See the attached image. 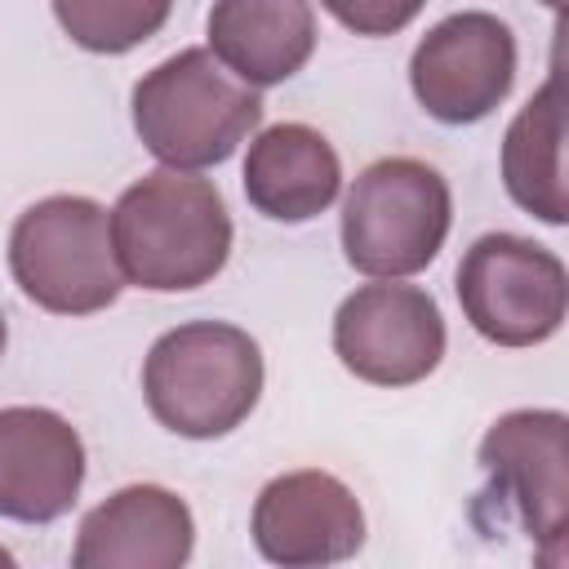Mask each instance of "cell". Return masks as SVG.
I'll list each match as a JSON object with an SVG mask.
<instances>
[{"label": "cell", "mask_w": 569, "mask_h": 569, "mask_svg": "<svg viewBox=\"0 0 569 569\" xmlns=\"http://www.w3.org/2000/svg\"><path fill=\"white\" fill-rule=\"evenodd\" d=\"M489 498H502L542 560H565L569 520V418L560 409H511L480 440Z\"/></svg>", "instance_id": "7"}, {"label": "cell", "mask_w": 569, "mask_h": 569, "mask_svg": "<svg viewBox=\"0 0 569 569\" xmlns=\"http://www.w3.org/2000/svg\"><path fill=\"white\" fill-rule=\"evenodd\" d=\"M333 351L373 387H413L445 356V316L418 284H360L333 316Z\"/></svg>", "instance_id": "9"}, {"label": "cell", "mask_w": 569, "mask_h": 569, "mask_svg": "<svg viewBox=\"0 0 569 569\" xmlns=\"http://www.w3.org/2000/svg\"><path fill=\"white\" fill-rule=\"evenodd\" d=\"M9 271L13 284L53 316L107 311L124 289L111 213L89 196L36 200L9 231Z\"/></svg>", "instance_id": "4"}, {"label": "cell", "mask_w": 569, "mask_h": 569, "mask_svg": "<svg viewBox=\"0 0 569 569\" xmlns=\"http://www.w3.org/2000/svg\"><path fill=\"white\" fill-rule=\"evenodd\" d=\"M0 565H13V556H9V551H4V547H0Z\"/></svg>", "instance_id": "19"}, {"label": "cell", "mask_w": 569, "mask_h": 569, "mask_svg": "<svg viewBox=\"0 0 569 569\" xmlns=\"http://www.w3.org/2000/svg\"><path fill=\"white\" fill-rule=\"evenodd\" d=\"M262 120V98L209 49H182L133 84V129L164 169L222 164Z\"/></svg>", "instance_id": "3"}, {"label": "cell", "mask_w": 569, "mask_h": 569, "mask_svg": "<svg viewBox=\"0 0 569 569\" xmlns=\"http://www.w3.org/2000/svg\"><path fill=\"white\" fill-rule=\"evenodd\" d=\"M422 4L427 0H320V9L356 36H396L422 13Z\"/></svg>", "instance_id": "17"}, {"label": "cell", "mask_w": 569, "mask_h": 569, "mask_svg": "<svg viewBox=\"0 0 569 569\" xmlns=\"http://www.w3.org/2000/svg\"><path fill=\"white\" fill-rule=\"evenodd\" d=\"M342 191V160L333 142L298 120L271 124L249 142L244 196L271 222H311Z\"/></svg>", "instance_id": "13"}, {"label": "cell", "mask_w": 569, "mask_h": 569, "mask_svg": "<svg viewBox=\"0 0 569 569\" xmlns=\"http://www.w3.org/2000/svg\"><path fill=\"white\" fill-rule=\"evenodd\" d=\"M4 342H9V329H4V311H0V356H4Z\"/></svg>", "instance_id": "18"}, {"label": "cell", "mask_w": 569, "mask_h": 569, "mask_svg": "<svg viewBox=\"0 0 569 569\" xmlns=\"http://www.w3.org/2000/svg\"><path fill=\"white\" fill-rule=\"evenodd\" d=\"M458 302L493 347H538L565 325L569 276L547 244L489 231L458 262Z\"/></svg>", "instance_id": "6"}, {"label": "cell", "mask_w": 569, "mask_h": 569, "mask_svg": "<svg viewBox=\"0 0 569 569\" xmlns=\"http://www.w3.org/2000/svg\"><path fill=\"white\" fill-rule=\"evenodd\" d=\"M173 0H53L58 27L89 53H129L169 22Z\"/></svg>", "instance_id": "16"}, {"label": "cell", "mask_w": 569, "mask_h": 569, "mask_svg": "<svg viewBox=\"0 0 569 569\" xmlns=\"http://www.w3.org/2000/svg\"><path fill=\"white\" fill-rule=\"evenodd\" d=\"M84 485L80 431L40 405L0 409V516L49 525L67 516Z\"/></svg>", "instance_id": "11"}, {"label": "cell", "mask_w": 569, "mask_h": 569, "mask_svg": "<svg viewBox=\"0 0 569 569\" xmlns=\"http://www.w3.org/2000/svg\"><path fill=\"white\" fill-rule=\"evenodd\" d=\"M453 222L449 182L413 156L373 160L342 200V253L373 280L418 276L436 262Z\"/></svg>", "instance_id": "5"}, {"label": "cell", "mask_w": 569, "mask_h": 569, "mask_svg": "<svg viewBox=\"0 0 569 569\" xmlns=\"http://www.w3.org/2000/svg\"><path fill=\"white\" fill-rule=\"evenodd\" d=\"M262 560L284 569H320L351 560L365 547V511L329 471H284L262 485L249 520Z\"/></svg>", "instance_id": "10"}, {"label": "cell", "mask_w": 569, "mask_h": 569, "mask_svg": "<svg viewBox=\"0 0 569 569\" xmlns=\"http://www.w3.org/2000/svg\"><path fill=\"white\" fill-rule=\"evenodd\" d=\"M151 418L187 440L236 431L262 396V351L227 320H191L160 333L142 360Z\"/></svg>", "instance_id": "2"}, {"label": "cell", "mask_w": 569, "mask_h": 569, "mask_svg": "<svg viewBox=\"0 0 569 569\" xmlns=\"http://www.w3.org/2000/svg\"><path fill=\"white\" fill-rule=\"evenodd\" d=\"M516 80V36L498 13L462 9L440 18L409 58V89L440 124L485 120Z\"/></svg>", "instance_id": "8"}, {"label": "cell", "mask_w": 569, "mask_h": 569, "mask_svg": "<svg viewBox=\"0 0 569 569\" xmlns=\"http://www.w3.org/2000/svg\"><path fill=\"white\" fill-rule=\"evenodd\" d=\"M316 49L311 0H213L209 53L249 89L284 84Z\"/></svg>", "instance_id": "14"}, {"label": "cell", "mask_w": 569, "mask_h": 569, "mask_svg": "<svg viewBox=\"0 0 569 569\" xmlns=\"http://www.w3.org/2000/svg\"><path fill=\"white\" fill-rule=\"evenodd\" d=\"M111 249L124 284L151 293L209 284L231 253V213L222 191L182 169L138 178L111 209Z\"/></svg>", "instance_id": "1"}, {"label": "cell", "mask_w": 569, "mask_h": 569, "mask_svg": "<svg viewBox=\"0 0 569 569\" xmlns=\"http://www.w3.org/2000/svg\"><path fill=\"white\" fill-rule=\"evenodd\" d=\"M191 507L164 485H124L98 502L76 533V569H178L191 560Z\"/></svg>", "instance_id": "12"}, {"label": "cell", "mask_w": 569, "mask_h": 569, "mask_svg": "<svg viewBox=\"0 0 569 569\" xmlns=\"http://www.w3.org/2000/svg\"><path fill=\"white\" fill-rule=\"evenodd\" d=\"M502 187L507 196L560 227L569 218V196H565V111H560V80L551 76L507 124L502 138Z\"/></svg>", "instance_id": "15"}]
</instances>
